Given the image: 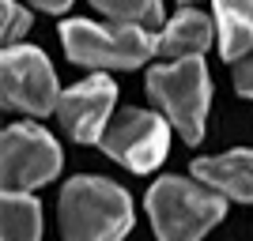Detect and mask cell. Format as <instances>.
<instances>
[{
    "instance_id": "6da1fadb",
    "label": "cell",
    "mask_w": 253,
    "mask_h": 241,
    "mask_svg": "<svg viewBox=\"0 0 253 241\" xmlns=\"http://www.w3.org/2000/svg\"><path fill=\"white\" fill-rule=\"evenodd\" d=\"M64 241H125L132 230V200L106 177H72L57 200Z\"/></svg>"
},
{
    "instance_id": "7a4b0ae2",
    "label": "cell",
    "mask_w": 253,
    "mask_h": 241,
    "mask_svg": "<svg viewBox=\"0 0 253 241\" xmlns=\"http://www.w3.org/2000/svg\"><path fill=\"white\" fill-rule=\"evenodd\" d=\"M159 241H201L227 215V196L189 177H159L144 196Z\"/></svg>"
},
{
    "instance_id": "3957f363",
    "label": "cell",
    "mask_w": 253,
    "mask_h": 241,
    "mask_svg": "<svg viewBox=\"0 0 253 241\" xmlns=\"http://www.w3.org/2000/svg\"><path fill=\"white\" fill-rule=\"evenodd\" d=\"M148 95L163 109L185 143L204 139V117L211 105V79L201 57H185L174 64H155L148 72Z\"/></svg>"
},
{
    "instance_id": "277c9868",
    "label": "cell",
    "mask_w": 253,
    "mask_h": 241,
    "mask_svg": "<svg viewBox=\"0 0 253 241\" xmlns=\"http://www.w3.org/2000/svg\"><path fill=\"white\" fill-rule=\"evenodd\" d=\"M155 38L159 34L144 31V27H102V23H91V19H68L61 27V42L64 53L72 57L76 64L84 68H136L144 64L155 49Z\"/></svg>"
},
{
    "instance_id": "5b68a950",
    "label": "cell",
    "mask_w": 253,
    "mask_h": 241,
    "mask_svg": "<svg viewBox=\"0 0 253 241\" xmlns=\"http://www.w3.org/2000/svg\"><path fill=\"white\" fill-rule=\"evenodd\" d=\"M0 95L8 109H23L31 117L57 113L61 83L53 72L49 57L34 45H8L0 57Z\"/></svg>"
},
{
    "instance_id": "8992f818",
    "label": "cell",
    "mask_w": 253,
    "mask_h": 241,
    "mask_svg": "<svg viewBox=\"0 0 253 241\" xmlns=\"http://www.w3.org/2000/svg\"><path fill=\"white\" fill-rule=\"evenodd\" d=\"M61 173V147L38 125H8L0 136L4 192H31Z\"/></svg>"
},
{
    "instance_id": "52a82bcc",
    "label": "cell",
    "mask_w": 253,
    "mask_h": 241,
    "mask_svg": "<svg viewBox=\"0 0 253 241\" xmlns=\"http://www.w3.org/2000/svg\"><path fill=\"white\" fill-rule=\"evenodd\" d=\"M98 147L132 173H151L170 155V121L151 109H121Z\"/></svg>"
},
{
    "instance_id": "ba28073f",
    "label": "cell",
    "mask_w": 253,
    "mask_h": 241,
    "mask_svg": "<svg viewBox=\"0 0 253 241\" xmlns=\"http://www.w3.org/2000/svg\"><path fill=\"white\" fill-rule=\"evenodd\" d=\"M117 102V87L106 75H87L84 83L68 87L57 102V117H61L68 139L76 143H102L106 128H110V113Z\"/></svg>"
},
{
    "instance_id": "9c48e42d",
    "label": "cell",
    "mask_w": 253,
    "mask_h": 241,
    "mask_svg": "<svg viewBox=\"0 0 253 241\" xmlns=\"http://www.w3.org/2000/svg\"><path fill=\"white\" fill-rule=\"evenodd\" d=\"M193 177L204 181L208 189H215L227 200L253 204V151L238 147V151H223V155H211V158H197Z\"/></svg>"
},
{
    "instance_id": "30bf717a",
    "label": "cell",
    "mask_w": 253,
    "mask_h": 241,
    "mask_svg": "<svg viewBox=\"0 0 253 241\" xmlns=\"http://www.w3.org/2000/svg\"><path fill=\"white\" fill-rule=\"evenodd\" d=\"M211 42H215V19H208V15L197 11V8H181L178 15L159 31L155 49H159V57L185 61V57H201Z\"/></svg>"
},
{
    "instance_id": "8fae6325",
    "label": "cell",
    "mask_w": 253,
    "mask_h": 241,
    "mask_svg": "<svg viewBox=\"0 0 253 241\" xmlns=\"http://www.w3.org/2000/svg\"><path fill=\"white\" fill-rule=\"evenodd\" d=\"M223 61L238 64L253 49V0H211Z\"/></svg>"
},
{
    "instance_id": "7c38bea8",
    "label": "cell",
    "mask_w": 253,
    "mask_h": 241,
    "mask_svg": "<svg viewBox=\"0 0 253 241\" xmlns=\"http://www.w3.org/2000/svg\"><path fill=\"white\" fill-rule=\"evenodd\" d=\"M0 241H42V207L31 192H4Z\"/></svg>"
},
{
    "instance_id": "4fadbf2b",
    "label": "cell",
    "mask_w": 253,
    "mask_h": 241,
    "mask_svg": "<svg viewBox=\"0 0 253 241\" xmlns=\"http://www.w3.org/2000/svg\"><path fill=\"white\" fill-rule=\"evenodd\" d=\"M110 23L117 27H159L163 23V0H91Z\"/></svg>"
},
{
    "instance_id": "5bb4252c",
    "label": "cell",
    "mask_w": 253,
    "mask_h": 241,
    "mask_svg": "<svg viewBox=\"0 0 253 241\" xmlns=\"http://www.w3.org/2000/svg\"><path fill=\"white\" fill-rule=\"evenodd\" d=\"M27 31H31V11L23 4H15V0H0V38H4V49L15 45Z\"/></svg>"
},
{
    "instance_id": "9a60e30c",
    "label": "cell",
    "mask_w": 253,
    "mask_h": 241,
    "mask_svg": "<svg viewBox=\"0 0 253 241\" xmlns=\"http://www.w3.org/2000/svg\"><path fill=\"white\" fill-rule=\"evenodd\" d=\"M234 91L253 102V49L246 53L238 64H234Z\"/></svg>"
},
{
    "instance_id": "2e32d148",
    "label": "cell",
    "mask_w": 253,
    "mask_h": 241,
    "mask_svg": "<svg viewBox=\"0 0 253 241\" xmlns=\"http://www.w3.org/2000/svg\"><path fill=\"white\" fill-rule=\"evenodd\" d=\"M31 4H38V8H42V11H49V15H61V11L68 8L72 0H31Z\"/></svg>"
},
{
    "instance_id": "e0dca14e",
    "label": "cell",
    "mask_w": 253,
    "mask_h": 241,
    "mask_svg": "<svg viewBox=\"0 0 253 241\" xmlns=\"http://www.w3.org/2000/svg\"><path fill=\"white\" fill-rule=\"evenodd\" d=\"M181 4H185V8H189V4H197V0H181Z\"/></svg>"
}]
</instances>
